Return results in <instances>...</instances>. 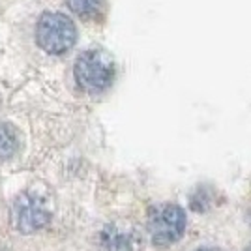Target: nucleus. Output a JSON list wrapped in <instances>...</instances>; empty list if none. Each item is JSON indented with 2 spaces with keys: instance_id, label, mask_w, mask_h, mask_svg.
<instances>
[{
  "instance_id": "obj_6",
  "label": "nucleus",
  "mask_w": 251,
  "mask_h": 251,
  "mask_svg": "<svg viewBox=\"0 0 251 251\" xmlns=\"http://www.w3.org/2000/svg\"><path fill=\"white\" fill-rule=\"evenodd\" d=\"M70 10L77 13L79 17H84V19H90V17H96L101 8H103L105 0H66Z\"/></svg>"
},
{
  "instance_id": "obj_2",
  "label": "nucleus",
  "mask_w": 251,
  "mask_h": 251,
  "mask_svg": "<svg viewBox=\"0 0 251 251\" xmlns=\"http://www.w3.org/2000/svg\"><path fill=\"white\" fill-rule=\"evenodd\" d=\"M77 40L74 21L58 11H45L36 25V42L49 54L70 51Z\"/></svg>"
},
{
  "instance_id": "obj_3",
  "label": "nucleus",
  "mask_w": 251,
  "mask_h": 251,
  "mask_svg": "<svg viewBox=\"0 0 251 251\" xmlns=\"http://www.w3.org/2000/svg\"><path fill=\"white\" fill-rule=\"evenodd\" d=\"M148 230L156 246H169L182 238L186 230V212L176 204H161L150 212Z\"/></svg>"
},
{
  "instance_id": "obj_7",
  "label": "nucleus",
  "mask_w": 251,
  "mask_h": 251,
  "mask_svg": "<svg viewBox=\"0 0 251 251\" xmlns=\"http://www.w3.org/2000/svg\"><path fill=\"white\" fill-rule=\"evenodd\" d=\"M101 246L107 251H127L129 240L126 234L116 232V229H105L101 234Z\"/></svg>"
},
{
  "instance_id": "obj_1",
  "label": "nucleus",
  "mask_w": 251,
  "mask_h": 251,
  "mask_svg": "<svg viewBox=\"0 0 251 251\" xmlns=\"http://www.w3.org/2000/svg\"><path fill=\"white\" fill-rule=\"evenodd\" d=\"M77 84L86 92H101L109 88L115 79V62L105 51L92 49L77 56L74 66Z\"/></svg>"
},
{
  "instance_id": "obj_5",
  "label": "nucleus",
  "mask_w": 251,
  "mask_h": 251,
  "mask_svg": "<svg viewBox=\"0 0 251 251\" xmlns=\"http://www.w3.org/2000/svg\"><path fill=\"white\" fill-rule=\"evenodd\" d=\"M19 150V137L8 124H0V159H8Z\"/></svg>"
},
{
  "instance_id": "obj_4",
  "label": "nucleus",
  "mask_w": 251,
  "mask_h": 251,
  "mask_svg": "<svg viewBox=\"0 0 251 251\" xmlns=\"http://www.w3.org/2000/svg\"><path fill=\"white\" fill-rule=\"evenodd\" d=\"M13 214H15L17 229L25 234L36 232L51 221V212L45 208L42 201L32 197V195H21L15 201Z\"/></svg>"
},
{
  "instance_id": "obj_8",
  "label": "nucleus",
  "mask_w": 251,
  "mask_h": 251,
  "mask_svg": "<svg viewBox=\"0 0 251 251\" xmlns=\"http://www.w3.org/2000/svg\"><path fill=\"white\" fill-rule=\"evenodd\" d=\"M199 251H218V250H199Z\"/></svg>"
},
{
  "instance_id": "obj_9",
  "label": "nucleus",
  "mask_w": 251,
  "mask_h": 251,
  "mask_svg": "<svg viewBox=\"0 0 251 251\" xmlns=\"http://www.w3.org/2000/svg\"><path fill=\"white\" fill-rule=\"evenodd\" d=\"M246 251H251V246H250V248H248V250H246Z\"/></svg>"
}]
</instances>
